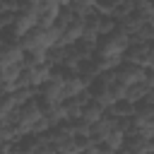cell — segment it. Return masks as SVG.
Masks as SVG:
<instances>
[{"instance_id": "obj_25", "label": "cell", "mask_w": 154, "mask_h": 154, "mask_svg": "<svg viewBox=\"0 0 154 154\" xmlns=\"http://www.w3.org/2000/svg\"><path fill=\"white\" fill-rule=\"evenodd\" d=\"M142 103H147V106H152V108H154V89H149V91H147V96H144V101H142Z\"/></svg>"}, {"instance_id": "obj_16", "label": "cell", "mask_w": 154, "mask_h": 154, "mask_svg": "<svg viewBox=\"0 0 154 154\" xmlns=\"http://www.w3.org/2000/svg\"><path fill=\"white\" fill-rule=\"evenodd\" d=\"M106 149H111V152H120L123 149V144H125V132H120L118 128L116 130H111L108 135H106V140L101 142Z\"/></svg>"}, {"instance_id": "obj_15", "label": "cell", "mask_w": 154, "mask_h": 154, "mask_svg": "<svg viewBox=\"0 0 154 154\" xmlns=\"http://www.w3.org/2000/svg\"><path fill=\"white\" fill-rule=\"evenodd\" d=\"M147 91H149V87L144 84V82H137V84H130L128 87V91H125V99L130 101V103H142L144 101V96H147Z\"/></svg>"}, {"instance_id": "obj_18", "label": "cell", "mask_w": 154, "mask_h": 154, "mask_svg": "<svg viewBox=\"0 0 154 154\" xmlns=\"http://www.w3.org/2000/svg\"><path fill=\"white\" fill-rule=\"evenodd\" d=\"M36 91H38V89H34V87H17V89H12V96H14L17 106H22V103L31 101V99L36 96Z\"/></svg>"}, {"instance_id": "obj_13", "label": "cell", "mask_w": 154, "mask_h": 154, "mask_svg": "<svg viewBox=\"0 0 154 154\" xmlns=\"http://www.w3.org/2000/svg\"><path fill=\"white\" fill-rule=\"evenodd\" d=\"M103 116H106V108H103L101 103H96L94 99L82 108V120H84V123H89V125H94V123H96V120H101Z\"/></svg>"}, {"instance_id": "obj_23", "label": "cell", "mask_w": 154, "mask_h": 154, "mask_svg": "<svg viewBox=\"0 0 154 154\" xmlns=\"http://www.w3.org/2000/svg\"><path fill=\"white\" fill-rule=\"evenodd\" d=\"M14 19H17V12H0V24H2V29H12V24H14Z\"/></svg>"}, {"instance_id": "obj_29", "label": "cell", "mask_w": 154, "mask_h": 154, "mask_svg": "<svg viewBox=\"0 0 154 154\" xmlns=\"http://www.w3.org/2000/svg\"><path fill=\"white\" fill-rule=\"evenodd\" d=\"M0 118H5V116H2V113H0Z\"/></svg>"}, {"instance_id": "obj_24", "label": "cell", "mask_w": 154, "mask_h": 154, "mask_svg": "<svg viewBox=\"0 0 154 154\" xmlns=\"http://www.w3.org/2000/svg\"><path fill=\"white\" fill-rule=\"evenodd\" d=\"M144 84H147L149 89H154V70H147V79H144Z\"/></svg>"}, {"instance_id": "obj_3", "label": "cell", "mask_w": 154, "mask_h": 154, "mask_svg": "<svg viewBox=\"0 0 154 154\" xmlns=\"http://www.w3.org/2000/svg\"><path fill=\"white\" fill-rule=\"evenodd\" d=\"M82 31H84V17H75L67 26L60 29V43L63 46H72L82 38Z\"/></svg>"}, {"instance_id": "obj_27", "label": "cell", "mask_w": 154, "mask_h": 154, "mask_svg": "<svg viewBox=\"0 0 154 154\" xmlns=\"http://www.w3.org/2000/svg\"><path fill=\"white\" fill-rule=\"evenodd\" d=\"M43 154H55V152H53V149H46V152H43Z\"/></svg>"}, {"instance_id": "obj_6", "label": "cell", "mask_w": 154, "mask_h": 154, "mask_svg": "<svg viewBox=\"0 0 154 154\" xmlns=\"http://www.w3.org/2000/svg\"><path fill=\"white\" fill-rule=\"evenodd\" d=\"M149 48L152 43H130V48L125 51V58L128 63H137V65H149Z\"/></svg>"}, {"instance_id": "obj_26", "label": "cell", "mask_w": 154, "mask_h": 154, "mask_svg": "<svg viewBox=\"0 0 154 154\" xmlns=\"http://www.w3.org/2000/svg\"><path fill=\"white\" fill-rule=\"evenodd\" d=\"M2 142H5V135H2V130H0V144H2Z\"/></svg>"}, {"instance_id": "obj_30", "label": "cell", "mask_w": 154, "mask_h": 154, "mask_svg": "<svg viewBox=\"0 0 154 154\" xmlns=\"http://www.w3.org/2000/svg\"><path fill=\"white\" fill-rule=\"evenodd\" d=\"M0 154H2V152H0Z\"/></svg>"}, {"instance_id": "obj_10", "label": "cell", "mask_w": 154, "mask_h": 154, "mask_svg": "<svg viewBox=\"0 0 154 154\" xmlns=\"http://www.w3.org/2000/svg\"><path fill=\"white\" fill-rule=\"evenodd\" d=\"M41 108H43V118L51 123V128H55L58 123L65 120V103H46V101H41Z\"/></svg>"}, {"instance_id": "obj_19", "label": "cell", "mask_w": 154, "mask_h": 154, "mask_svg": "<svg viewBox=\"0 0 154 154\" xmlns=\"http://www.w3.org/2000/svg\"><path fill=\"white\" fill-rule=\"evenodd\" d=\"M63 103H65V120H72V123H75V120L82 118V108H84V106H79L75 99H65Z\"/></svg>"}, {"instance_id": "obj_21", "label": "cell", "mask_w": 154, "mask_h": 154, "mask_svg": "<svg viewBox=\"0 0 154 154\" xmlns=\"http://www.w3.org/2000/svg\"><path fill=\"white\" fill-rule=\"evenodd\" d=\"M116 26H118V22H116L111 14H101V17H99V29H101V36H108L111 31H116Z\"/></svg>"}, {"instance_id": "obj_1", "label": "cell", "mask_w": 154, "mask_h": 154, "mask_svg": "<svg viewBox=\"0 0 154 154\" xmlns=\"http://www.w3.org/2000/svg\"><path fill=\"white\" fill-rule=\"evenodd\" d=\"M130 36L116 26V31H111L108 36H101L99 43H96V53H106V55H120L125 58V51L130 48Z\"/></svg>"}, {"instance_id": "obj_20", "label": "cell", "mask_w": 154, "mask_h": 154, "mask_svg": "<svg viewBox=\"0 0 154 154\" xmlns=\"http://www.w3.org/2000/svg\"><path fill=\"white\" fill-rule=\"evenodd\" d=\"M14 108H17V101H14L12 91H0V113L2 116H10Z\"/></svg>"}, {"instance_id": "obj_28", "label": "cell", "mask_w": 154, "mask_h": 154, "mask_svg": "<svg viewBox=\"0 0 154 154\" xmlns=\"http://www.w3.org/2000/svg\"><path fill=\"white\" fill-rule=\"evenodd\" d=\"M0 12H2V10H0ZM0 31H2V24H0Z\"/></svg>"}, {"instance_id": "obj_11", "label": "cell", "mask_w": 154, "mask_h": 154, "mask_svg": "<svg viewBox=\"0 0 154 154\" xmlns=\"http://www.w3.org/2000/svg\"><path fill=\"white\" fill-rule=\"evenodd\" d=\"M135 103H130L128 99H120V101H116L113 106H108L106 108V113L108 116H113V118H132L135 116Z\"/></svg>"}, {"instance_id": "obj_5", "label": "cell", "mask_w": 154, "mask_h": 154, "mask_svg": "<svg viewBox=\"0 0 154 154\" xmlns=\"http://www.w3.org/2000/svg\"><path fill=\"white\" fill-rule=\"evenodd\" d=\"M22 60H24V51H22L19 43L0 41V67L14 65V63H22Z\"/></svg>"}, {"instance_id": "obj_14", "label": "cell", "mask_w": 154, "mask_h": 154, "mask_svg": "<svg viewBox=\"0 0 154 154\" xmlns=\"http://www.w3.org/2000/svg\"><path fill=\"white\" fill-rule=\"evenodd\" d=\"M91 58H94V63L99 65L101 72H111V70H116V67L123 63L120 55H106V53H94Z\"/></svg>"}, {"instance_id": "obj_9", "label": "cell", "mask_w": 154, "mask_h": 154, "mask_svg": "<svg viewBox=\"0 0 154 154\" xmlns=\"http://www.w3.org/2000/svg\"><path fill=\"white\" fill-rule=\"evenodd\" d=\"M34 26H38V17L36 14H26V12H17V19L12 24V31L22 38L24 34H29Z\"/></svg>"}, {"instance_id": "obj_8", "label": "cell", "mask_w": 154, "mask_h": 154, "mask_svg": "<svg viewBox=\"0 0 154 154\" xmlns=\"http://www.w3.org/2000/svg\"><path fill=\"white\" fill-rule=\"evenodd\" d=\"M111 130H116V118L106 113V116H103L101 120H96V123L91 125V132H89V135H91V140H94L96 144H101V142L106 140V135H108Z\"/></svg>"}, {"instance_id": "obj_22", "label": "cell", "mask_w": 154, "mask_h": 154, "mask_svg": "<svg viewBox=\"0 0 154 154\" xmlns=\"http://www.w3.org/2000/svg\"><path fill=\"white\" fill-rule=\"evenodd\" d=\"M120 5V0H96V12L101 14H113V10Z\"/></svg>"}, {"instance_id": "obj_7", "label": "cell", "mask_w": 154, "mask_h": 154, "mask_svg": "<svg viewBox=\"0 0 154 154\" xmlns=\"http://www.w3.org/2000/svg\"><path fill=\"white\" fill-rule=\"evenodd\" d=\"M99 17H101V12H89L87 17H84V31H82V38L84 41H91V43H99V38H101V29H99Z\"/></svg>"}, {"instance_id": "obj_17", "label": "cell", "mask_w": 154, "mask_h": 154, "mask_svg": "<svg viewBox=\"0 0 154 154\" xmlns=\"http://www.w3.org/2000/svg\"><path fill=\"white\" fill-rule=\"evenodd\" d=\"M130 41L132 43H152L154 41V26L147 22V24H142L132 36H130Z\"/></svg>"}, {"instance_id": "obj_4", "label": "cell", "mask_w": 154, "mask_h": 154, "mask_svg": "<svg viewBox=\"0 0 154 154\" xmlns=\"http://www.w3.org/2000/svg\"><path fill=\"white\" fill-rule=\"evenodd\" d=\"M84 89H89L87 79H84L79 72H70V70H67V77H65V82H63L65 99H75V96H79Z\"/></svg>"}, {"instance_id": "obj_2", "label": "cell", "mask_w": 154, "mask_h": 154, "mask_svg": "<svg viewBox=\"0 0 154 154\" xmlns=\"http://www.w3.org/2000/svg\"><path fill=\"white\" fill-rule=\"evenodd\" d=\"M113 75H116L118 82H123L125 87H130V84H137V82H144V79H147V67H144V65H137V63L123 60V63L113 70Z\"/></svg>"}, {"instance_id": "obj_12", "label": "cell", "mask_w": 154, "mask_h": 154, "mask_svg": "<svg viewBox=\"0 0 154 154\" xmlns=\"http://www.w3.org/2000/svg\"><path fill=\"white\" fill-rule=\"evenodd\" d=\"M142 24H147V19H144L140 12H132V14H128V17H123V19L118 22V29H123L128 36H132Z\"/></svg>"}]
</instances>
